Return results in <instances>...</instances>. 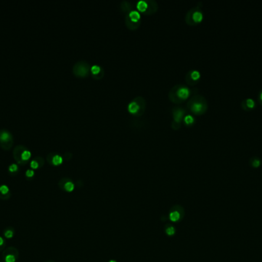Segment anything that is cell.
I'll use <instances>...</instances> for the list:
<instances>
[{
	"label": "cell",
	"mask_w": 262,
	"mask_h": 262,
	"mask_svg": "<svg viewBox=\"0 0 262 262\" xmlns=\"http://www.w3.org/2000/svg\"><path fill=\"white\" fill-rule=\"evenodd\" d=\"M256 105V101L253 98H246L242 100V106L245 110L249 111L253 109Z\"/></svg>",
	"instance_id": "2"
},
{
	"label": "cell",
	"mask_w": 262,
	"mask_h": 262,
	"mask_svg": "<svg viewBox=\"0 0 262 262\" xmlns=\"http://www.w3.org/2000/svg\"><path fill=\"white\" fill-rule=\"evenodd\" d=\"M165 232H166V234L169 236L173 235V234H175V228L173 227H169V228H168L166 229Z\"/></svg>",
	"instance_id": "22"
},
{
	"label": "cell",
	"mask_w": 262,
	"mask_h": 262,
	"mask_svg": "<svg viewBox=\"0 0 262 262\" xmlns=\"http://www.w3.org/2000/svg\"><path fill=\"white\" fill-rule=\"evenodd\" d=\"M9 191V187H8L7 185H2L0 186V192L2 193V194L6 195V194H7Z\"/></svg>",
	"instance_id": "18"
},
{
	"label": "cell",
	"mask_w": 262,
	"mask_h": 262,
	"mask_svg": "<svg viewBox=\"0 0 262 262\" xmlns=\"http://www.w3.org/2000/svg\"><path fill=\"white\" fill-rule=\"evenodd\" d=\"M91 72H92V73L94 74V75L99 74L100 72V67L98 66H93L91 67Z\"/></svg>",
	"instance_id": "19"
},
{
	"label": "cell",
	"mask_w": 262,
	"mask_h": 262,
	"mask_svg": "<svg viewBox=\"0 0 262 262\" xmlns=\"http://www.w3.org/2000/svg\"><path fill=\"white\" fill-rule=\"evenodd\" d=\"M30 157H31V152L27 149L24 150L22 152V154H21V158H22V159L23 161H28L30 158Z\"/></svg>",
	"instance_id": "15"
},
{
	"label": "cell",
	"mask_w": 262,
	"mask_h": 262,
	"mask_svg": "<svg viewBox=\"0 0 262 262\" xmlns=\"http://www.w3.org/2000/svg\"><path fill=\"white\" fill-rule=\"evenodd\" d=\"M147 6H148V5H147V3L145 2V1L140 0V1H139V2H137V6H136V7H137V9L139 10V11L143 12L146 11V9H147Z\"/></svg>",
	"instance_id": "14"
},
{
	"label": "cell",
	"mask_w": 262,
	"mask_h": 262,
	"mask_svg": "<svg viewBox=\"0 0 262 262\" xmlns=\"http://www.w3.org/2000/svg\"><path fill=\"white\" fill-rule=\"evenodd\" d=\"M25 174L28 178H32V177L34 176V174H35V172H34V171L32 170V169H28V170L26 171Z\"/></svg>",
	"instance_id": "25"
},
{
	"label": "cell",
	"mask_w": 262,
	"mask_h": 262,
	"mask_svg": "<svg viewBox=\"0 0 262 262\" xmlns=\"http://www.w3.org/2000/svg\"><path fill=\"white\" fill-rule=\"evenodd\" d=\"M190 75V79H192L193 81H197L198 79H199L201 75L200 72H199L198 70H193V71H191L189 73Z\"/></svg>",
	"instance_id": "13"
},
{
	"label": "cell",
	"mask_w": 262,
	"mask_h": 262,
	"mask_svg": "<svg viewBox=\"0 0 262 262\" xmlns=\"http://www.w3.org/2000/svg\"><path fill=\"white\" fill-rule=\"evenodd\" d=\"M139 108H140V107H139V103L136 102L135 100L131 101L128 105V110L130 111V112L131 113H136L139 110Z\"/></svg>",
	"instance_id": "8"
},
{
	"label": "cell",
	"mask_w": 262,
	"mask_h": 262,
	"mask_svg": "<svg viewBox=\"0 0 262 262\" xmlns=\"http://www.w3.org/2000/svg\"><path fill=\"white\" fill-rule=\"evenodd\" d=\"M63 161V158L61 155H55L53 156L52 158V163H53V165H61Z\"/></svg>",
	"instance_id": "12"
},
{
	"label": "cell",
	"mask_w": 262,
	"mask_h": 262,
	"mask_svg": "<svg viewBox=\"0 0 262 262\" xmlns=\"http://www.w3.org/2000/svg\"><path fill=\"white\" fill-rule=\"evenodd\" d=\"M9 172H15L18 171V165H17L16 164H14V163H13V164L9 165Z\"/></svg>",
	"instance_id": "20"
},
{
	"label": "cell",
	"mask_w": 262,
	"mask_h": 262,
	"mask_svg": "<svg viewBox=\"0 0 262 262\" xmlns=\"http://www.w3.org/2000/svg\"><path fill=\"white\" fill-rule=\"evenodd\" d=\"M30 165H31V168H32V169H38V166H39L38 162V161H36V160H32V161H31V164H30Z\"/></svg>",
	"instance_id": "23"
},
{
	"label": "cell",
	"mask_w": 262,
	"mask_h": 262,
	"mask_svg": "<svg viewBox=\"0 0 262 262\" xmlns=\"http://www.w3.org/2000/svg\"><path fill=\"white\" fill-rule=\"evenodd\" d=\"M250 165L253 168H259L261 165V159L258 156L251 157L249 160Z\"/></svg>",
	"instance_id": "7"
},
{
	"label": "cell",
	"mask_w": 262,
	"mask_h": 262,
	"mask_svg": "<svg viewBox=\"0 0 262 262\" xmlns=\"http://www.w3.org/2000/svg\"><path fill=\"white\" fill-rule=\"evenodd\" d=\"M184 113V110H182V109H175L174 112H173V116H174L175 122H176V123H179L181 122V120H182V118L183 116Z\"/></svg>",
	"instance_id": "6"
},
{
	"label": "cell",
	"mask_w": 262,
	"mask_h": 262,
	"mask_svg": "<svg viewBox=\"0 0 262 262\" xmlns=\"http://www.w3.org/2000/svg\"><path fill=\"white\" fill-rule=\"evenodd\" d=\"M77 69H78V72H77V75H82V76H84V75H86L88 72V69H87V66H83V63H82V66H78L77 65Z\"/></svg>",
	"instance_id": "10"
},
{
	"label": "cell",
	"mask_w": 262,
	"mask_h": 262,
	"mask_svg": "<svg viewBox=\"0 0 262 262\" xmlns=\"http://www.w3.org/2000/svg\"><path fill=\"white\" fill-rule=\"evenodd\" d=\"M179 218H180V214L178 212H176V211H175V212H173L169 214V219L172 221H173V222L179 221Z\"/></svg>",
	"instance_id": "11"
},
{
	"label": "cell",
	"mask_w": 262,
	"mask_h": 262,
	"mask_svg": "<svg viewBox=\"0 0 262 262\" xmlns=\"http://www.w3.org/2000/svg\"><path fill=\"white\" fill-rule=\"evenodd\" d=\"M190 109L193 113L200 115L204 113L207 109L208 104L204 97L201 96H195L189 103Z\"/></svg>",
	"instance_id": "1"
},
{
	"label": "cell",
	"mask_w": 262,
	"mask_h": 262,
	"mask_svg": "<svg viewBox=\"0 0 262 262\" xmlns=\"http://www.w3.org/2000/svg\"><path fill=\"white\" fill-rule=\"evenodd\" d=\"M6 262H15V257L12 255H8L6 257Z\"/></svg>",
	"instance_id": "21"
},
{
	"label": "cell",
	"mask_w": 262,
	"mask_h": 262,
	"mask_svg": "<svg viewBox=\"0 0 262 262\" xmlns=\"http://www.w3.org/2000/svg\"><path fill=\"white\" fill-rule=\"evenodd\" d=\"M13 234H14V233H13L12 231L11 230H8L5 232V236H6V238H12L13 237Z\"/></svg>",
	"instance_id": "24"
},
{
	"label": "cell",
	"mask_w": 262,
	"mask_h": 262,
	"mask_svg": "<svg viewBox=\"0 0 262 262\" xmlns=\"http://www.w3.org/2000/svg\"><path fill=\"white\" fill-rule=\"evenodd\" d=\"M109 262H117V261H113V260H112V261H109Z\"/></svg>",
	"instance_id": "28"
},
{
	"label": "cell",
	"mask_w": 262,
	"mask_h": 262,
	"mask_svg": "<svg viewBox=\"0 0 262 262\" xmlns=\"http://www.w3.org/2000/svg\"><path fill=\"white\" fill-rule=\"evenodd\" d=\"M176 96H178V98L181 99H186L189 97L190 94L189 89L186 86H180L179 87L178 89L176 90Z\"/></svg>",
	"instance_id": "3"
},
{
	"label": "cell",
	"mask_w": 262,
	"mask_h": 262,
	"mask_svg": "<svg viewBox=\"0 0 262 262\" xmlns=\"http://www.w3.org/2000/svg\"><path fill=\"white\" fill-rule=\"evenodd\" d=\"M258 101L262 105V89H261L258 94Z\"/></svg>",
	"instance_id": "26"
},
{
	"label": "cell",
	"mask_w": 262,
	"mask_h": 262,
	"mask_svg": "<svg viewBox=\"0 0 262 262\" xmlns=\"http://www.w3.org/2000/svg\"><path fill=\"white\" fill-rule=\"evenodd\" d=\"M65 189L68 192H71L75 189V185L71 182H67L65 185Z\"/></svg>",
	"instance_id": "16"
},
{
	"label": "cell",
	"mask_w": 262,
	"mask_h": 262,
	"mask_svg": "<svg viewBox=\"0 0 262 262\" xmlns=\"http://www.w3.org/2000/svg\"><path fill=\"white\" fill-rule=\"evenodd\" d=\"M129 18L130 19V20L133 21L134 23H137V21L139 20L140 19V15H139V12L138 11H131L129 14Z\"/></svg>",
	"instance_id": "9"
},
{
	"label": "cell",
	"mask_w": 262,
	"mask_h": 262,
	"mask_svg": "<svg viewBox=\"0 0 262 262\" xmlns=\"http://www.w3.org/2000/svg\"><path fill=\"white\" fill-rule=\"evenodd\" d=\"M12 139L11 133L6 129L0 131V141L1 142H8Z\"/></svg>",
	"instance_id": "5"
},
{
	"label": "cell",
	"mask_w": 262,
	"mask_h": 262,
	"mask_svg": "<svg viewBox=\"0 0 262 262\" xmlns=\"http://www.w3.org/2000/svg\"><path fill=\"white\" fill-rule=\"evenodd\" d=\"M184 121L187 125H191V124H192L195 122V118L192 116L191 115H186L184 117Z\"/></svg>",
	"instance_id": "17"
},
{
	"label": "cell",
	"mask_w": 262,
	"mask_h": 262,
	"mask_svg": "<svg viewBox=\"0 0 262 262\" xmlns=\"http://www.w3.org/2000/svg\"><path fill=\"white\" fill-rule=\"evenodd\" d=\"M4 243V240L2 237H0V246H2Z\"/></svg>",
	"instance_id": "27"
},
{
	"label": "cell",
	"mask_w": 262,
	"mask_h": 262,
	"mask_svg": "<svg viewBox=\"0 0 262 262\" xmlns=\"http://www.w3.org/2000/svg\"><path fill=\"white\" fill-rule=\"evenodd\" d=\"M193 12H192V19L193 20L194 23H200L201 21L203 19V13L199 9H193Z\"/></svg>",
	"instance_id": "4"
}]
</instances>
